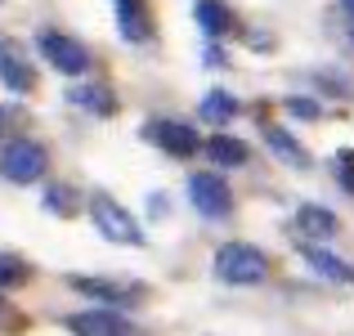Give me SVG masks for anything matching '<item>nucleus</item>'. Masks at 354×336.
<instances>
[{
	"instance_id": "f257e3e1",
	"label": "nucleus",
	"mask_w": 354,
	"mask_h": 336,
	"mask_svg": "<svg viewBox=\"0 0 354 336\" xmlns=\"http://www.w3.org/2000/svg\"><path fill=\"white\" fill-rule=\"evenodd\" d=\"M269 274L265 251H256L251 242H229V247L216 251V278L229 287H251Z\"/></svg>"
},
{
	"instance_id": "f03ea898",
	"label": "nucleus",
	"mask_w": 354,
	"mask_h": 336,
	"mask_svg": "<svg viewBox=\"0 0 354 336\" xmlns=\"http://www.w3.org/2000/svg\"><path fill=\"white\" fill-rule=\"evenodd\" d=\"M90 220H95V229L104 233L108 242H121V247H139V242H144V229L135 224V216H130L121 202H113L108 193H95V198H90Z\"/></svg>"
},
{
	"instance_id": "7ed1b4c3",
	"label": "nucleus",
	"mask_w": 354,
	"mask_h": 336,
	"mask_svg": "<svg viewBox=\"0 0 354 336\" xmlns=\"http://www.w3.org/2000/svg\"><path fill=\"white\" fill-rule=\"evenodd\" d=\"M36 50H41L45 63H54L59 72H68V77H81V72L90 68V54L86 45L77 41V36H63L54 32V27H45V32H36Z\"/></svg>"
},
{
	"instance_id": "20e7f679",
	"label": "nucleus",
	"mask_w": 354,
	"mask_h": 336,
	"mask_svg": "<svg viewBox=\"0 0 354 336\" xmlns=\"http://www.w3.org/2000/svg\"><path fill=\"white\" fill-rule=\"evenodd\" d=\"M45 166H50V157H45V148L36 139H14L5 148V157H0V175L14 184H36L45 175Z\"/></svg>"
},
{
	"instance_id": "39448f33",
	"label": "nucleus",
	"mask_w": 354,
	"mask_h": 336,
	"mask_svg": "<svg viewBox=\"0 0 354 336\" xmlns=\"http://www.w3.org/2000/svg\"><path fill=\"white\" fill-rule=\"evenodd\" d=\"M189 202L207 220H225L229 211H234V193H229V184L220 180V175H193L189 180Z\"/></svg>"
},
{
	"instance_id": "423d86ee",
	"label": "nucleus",
	"mask_w": 354,
	"mask_h": 336,
	"mask_svg": "<svg viewBox=\"0 0 354 336\" xmlns=\"http://www.w3.org/2000/svg\"><path fill=\"white\" fill-rule=\"evenodd\" d=\"M68 332L72 336H130V323L117 310H86L68 319Z\"/></svg>"
},
{
	"instance_id": "0eeeda50",
	"label": "nucleus",
	"mask_w": 354,
	"mask_h": 336,
	"mask_svg": "<svg viewBox=\"0 0 354 336\" xmlns=\"http://www.w3.org/2000/svg\"><path fill=\"white\" fill-rule=\"evenodd\" d=\"M144 135L153 139V144H162L171 157L198 153V135H193V126H184V121H153V126H144Z\"/></svg>"
},
{
	"instance_id": "6e6552de",
	"label": "nucleus",
	"mask_w": 354,
	"mask_h": 336,
	"mask_svg": "<svg viewBox=\"0 0 354 336\" xmlns=\"http://www.w3.org/2000/svg\"><path fill=\"white\" fill-rule=\"evenodd\" d=\"M0 81H5V90H14V95H27V90H32V68H27V59L18 54V45L5 41V36H0Z\"/></svg>"
},
{
	"instance_id": "1a4fd4ad",
	"label": "nucleus",
	"mask_w": 354,
	"mask_h": 336,
	"mask_svg": "<svg viewBox=\"0 0 354 336\" xmlns=\"http://www.w3.org/2000/svg\"><path fill=\"white\" fill-rule=\"evenodd\" d=\"M301 256H305V265H310L319 278H328V283H354V265H346L341 256H332V251L319 247V242L301 247Z\"/></svg>"
},
{
	"instance_id": "9d476101",
	"label": "nucleus",
	"mask_w": 354,
	"mask_h": 336,
	"mask_svg": "<svg viewBox=\"0 0 354 336\" xmlns=\"http://www.w3.org/2000/svg\"><path fill=\"white\" fill-rule=\"evenodd\" d=\"M72 287H77V292H86V296H95V301H104L108 310H113V305H135L139 301V292H130V287H117V283H108V278H72Z\"/></svg>"
},
{
	"instance_id": "9b49d317",
	"label": "nucleus",
	"mask_w": 354,
	"mask_h": 336,
	"mask_svg": "<svg viewBox=\"0 0 354 336\" xmlns=\"http://www.w3.org/2000/svg\"><path fill=\"white\" fill-rule=\"evenodd\" d=\"M68 104H77V108L95 112V117H113V112H117V99L108 95L104 86H86V81L68 90Z\"/></svg>"
},
{
	"instance_id": "f8f14e48",
	"label": "nucleus",
	"mask_w": 354,
	"mask_h": 336,
	"mask_svg": "<svg viewBox=\"0 0 354 336\" xmlns=\"http://www.w3.org/2000/svg\"><path fill=\"white\" fill-rule=\"evenodd\" d=\"M117 5V23L126 41H148V18H144V0H113Z\"/></svg>"
},
{
	"instance_id": "ddd939ff",
	"label": "nucleus",
	"mask_w": 354,
	"mask_h": 336,
	"mask_svg": "<svg viewBox=\"0 0 354 336\" xmlns=\"http://www.w3.org/2000/svg\"><path fill=\"white\" fill-rule=\"evenodd\" d=\"M202 153H207L216 166H242V162H247V148H242V139H234V135L207 139V144H202Z\"/></svg>"
},
{
	"instance_id": "4468645a",
	"label": "nucleus",
	"mask_w": 354,
	"mask_h": 336,
	"mask_svg": "<svg viewBox=\"0 0 354 336\" xmlns=\"http://www.w3.org/2000/svg\"><path fill=\"white\" fill-rule=\"evenodd\" d=\"M296 224H301V233H310V238H332V233H337V216H332L328 207H301L296 211Z\"/></svg>"
},
{
	"instance_id": "2eb2a0df",
	"label": "nucleus",
	"mask_w": 354,
	"mask_h": 336,
	"mask_svg": "<svg viewBox=\"0 0 354 336\" xmlns=\"http://www.w3.org/2000/svg\"><path fill=\"white\" fill-rule=\"evenodd\" d=\"M265 139H269V148H274L283 162H292V166H310V153H305V148L296 144V139L287 135L283 126H269V130H265Z\"/></svg>"
},
{
	"instance_id": "dca6fc26",
	"label": "nucleus",
	"mask_w": 354,
	"mask_h": 336,
	"mask_svg": "<svg viewBox=\"0 0 354 336\" xmlns=\"http://www.w3.org/2000/svg\"><path fill=\"white\" fill-rule=\"evenodd\" d=\"M202 117H207V121H220V126H225V121H234V117H238V99L229 95V90H211V95L202 99Z\"/></svg>"
},
{
	"instance_id": "f3484780",
	"label": "nucleus",
	"mask_w": 354,
	"mask_h": 336,
	"mask_svg": "<svg viewBox=\"0 0 354 336\" xmlns=\"http://www.w3.org/2000/svg\"><path fill=\"white\" fill-rule=\"evenodd\" d=\"M198 23L207 27L211 36H220V32H229V9L220 5V0H198Z\"/></svg>"
},
{
	"instance_id": "a211bd4d",
	"label": "nucleus",
	"mask_w": 354,
	"mask_h": 336,
	"mask_svg": "<svg viewBox=\"0 0 354 336\" xmlns=\"http://www.w3.org/2000/svg\"><path fill=\"white\" fill-rule=\"evenodd\" d=\"M337 180H341V189L354 193V153L346 148V153H337Z\"/></svg>"
},
{
	"instance_id": "6ab92c4d",
	"label": "nucleus",
	"mask_w": 354,
	"mask_h": 336,
	"mask_svg": "<svg viewBox=\"0 0 354 336\" xmlns=\"http://www.w3.org/2000/svg\"><path fill=\"white\" fill-rule=\"evenodd\" d=\"M287 108H292L296 117H319V108H314L310 99H292V104H287Z\"/></svg>"
},
{
	"instance_id": "aec40b11",
	"label": "nucleus",
	"mask_w": 354,
	"mask_h": 336,
	"mask_svg": "<svg viewBox=\"0 0 354 336\" xmlns=\"http://www.w3.org/2000/svg\"><path fill=\"white\" fill-rule=\"evenodd\" d=\"M341 9H346V14L354 18V0H341Z\"/></svg>"
}]
</instances>
